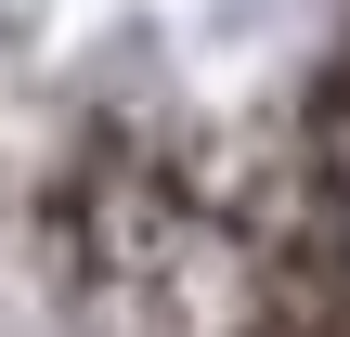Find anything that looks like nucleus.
<instances>
[{
    "label": "nucleus",
    "instance_id": "f257e3e1",
    "mask_svg": "<svg viewBox=\"0 0 350 337\" xmlns=\"http://www.w3.org/2000/svg\"><path fill=\"white\" fill-rule=\"evenodd\" d=\"M0 337H350V0H0Z\"/></svg>",
    "mask_w": 350,
    "mask_h": 337
}]
</instances>
